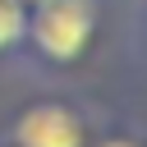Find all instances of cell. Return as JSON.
I'll return each mask as SVG.
<instances>
[{"instance_id": "7a4b0ae2", "label": "cell", "mask_w": 147, "mask_h": 147, "mask_svg": "<svg viewBox=\"0 0 147 147\" xmlns=\"http://www.w3.org/2000/svg\"><path fill=\"white\" fill-rule=\"evenodd\" d=\"M14 138H18V147H83V124L69 106L41 101L18 115Z\"/></svg>"}, {"instance_id": "6da1fadb", "label": "cell", "mask_w": 147, "mask_h": 147, "mask_svg": "<svg viewBox=\"0 0 147 147\" xmlns=\"http://www.w3.org/2000/svg\"><path fill=\"white\" fill-rule=\"evenodd\" d=\"M96 28V9L92 0H41L32 14V41L51 55V60H74Z\"/></svg>"}, {"instance_id": "5b68a950", "label": "cell", "mask_w": 147, "mask_h": 147, "mask_svg": "<svg viewBox=\"0 0 147 147\" xmlns=\"http://www.w3.org/2000/svg\"><path fill=\"white\" fill-rule=\"evenodd\" d=\"M37 5H41V0H37Z\"/></svg>"}, {"instance_id": "277c9868", "label": "cell", "mask_w": 147, "mask_h": 147, "mask_svg": "<svg viewBox=\"0 0 147 147\" xmlns=\"http://www.w3.org/2000/svg\"><path fill=\"white\" fill-rule=\"evenodd\" d=\"M106 147H138V142H129V138H110Z\"/></svg>"}, {"instance_id": "3957f363", "label": "cell", "mask_w": 147, "mask_h": 147, "mask_svg": "<svg viewBox=\"0 0 147 147\" xmlns=\"http://www.w3.org/2000/svg\"><path fill=\"white\" fill-rule=\"evenodd\" d=\"M23 28H28V9H23V0H0V51L14 46V41L23 37Z\"/></svg>"}]
</instances>
